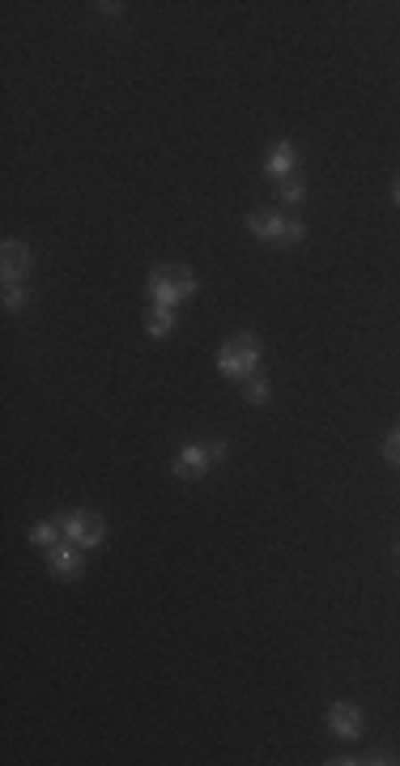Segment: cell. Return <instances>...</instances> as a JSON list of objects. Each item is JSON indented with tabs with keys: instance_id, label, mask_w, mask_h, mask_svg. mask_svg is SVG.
<instances>
[{
	"instance_id": "1",
	"label": "cell",
	"mask_w": 400,
	"mask_h": 766,
	"mask_svg": "<svg viewBox=\"0 0 400 766\" xmlns=\"http://www.w3.org/2000/svg\"><path fill=\"white\" fill-rule=\"evenodd\" d=\"M150 294L153 306H179L196 294V273L184 265H158L150 268Z\"/></svg>"
},
{
	"instance_id": "2",
	"label": "cell",
	"mask_w": 400,
	"mask_h": 766,
	"mask_svg": "<svg viewBox=\"0 0 400 766\" xmlns=\"http://www.w3.org/2000/svg\"><path fill=\"white\" fill-rule=\"evenodd\" d=\"M256 363H260V341H256L251 332L230 337V341L222 345V354H217V371H222L226 379H248V375H256Z\"/></svg>"
},
{
	"instance_id": "3",
	"label": "cell",
	"mask_w": 400,
	"mask_h": 766,
	"mask_svg": "<svg viewBox=\"0 0 400 766\" xmlns=\"http://www.w3.org/2000/svg\"><path fill=\"white\" fill-rule=\"evenodd\" d=\"M248 230L256 234V239H273V243H303V239H306L303 222H286V217H277V213H268V209L251 213Z\"/></svg>"
},
{
	"instance_id": "4",
	"label": "cell",
	"mask_w": 400,
	"mask_h": 766,
	"mask_svg": "<svg viewBox=\"0 0 400 766\" xmlns=\"http://www.w3.org/2000/svg\"><path fill=\"white\" fill-rule=\"evenodd\" d=\"M64 519V536L73 541L77 550H98L102 545V536H107V524H102V516L98 511H69Z\"/></svg>"
},
{
	"instance_id": "5",
	"label": "cell",
	"mask_w": 400,
	"mask_h": 766,
	"mask_svg": "<svg viewBox=\"0 0 400 766\" xmlns=\"http://www.w3.org/2000/svg\"><path fill=\"white\" fill-rule=\"evenodd\" d=\"M26 268H30V248L18 243V239H4V248H0V277H4V286H21Z\"/></svg>"
},
{
	"instance_id": "6",
	"label": "cell",
	"mask_w": 400,
	"mask_h": 766,
	"mask_svg": "<svg viewBox=\"0 0 400 766\" xmlns=\"http://www.w3.org/2000/svg\"><path fill=\"white\" fill-rule=\"evenodd\" d=\"M209 447H200V443H188V447H179V456H175V477L179 481H200L205 473H209Z\"/></svg>"
},
{
	"instance_id": "7",
	"label": "cell",
	"mask_w": 400,
	"mask_h": 766,
	"mask_svg": "<svg viewBox=\"0 0 400 766\" xmlns=\"http://www.w3.org/2000/svg\"><path fill=\"white\" fill-rule=\"evenodd\" d=\"M328 728L341 737V741H358L363 737V711L354 703H332L328 707Z\"/></svg>"
},
{
	"instance_id": "8",
	"label": "cell",
	"mask_w": 400,
	"mask_h": 766,
	"mask_svg": "<svg viewBox=\"0 0 400 766\" xmlns=\"http://www.w3.org/2000/svg\"><path fill=\"white\" fill-rule=\"evenodd\" d=\"M47 566H52L56 579H77V574H81V554H77L73 541H64V545L56 541V545L47 550Z\"/></svg>"
},
{
	"instance_id": "9",
	"label": "cell",
	"mask_w": 400,
	"mask_h": 766,
	"mask_svg": "<svg viewBox=\"0 0 400 766\" xmlns=\"http://www.w3.org/2000/svg\"><path fill=\"white\" fill-rule=\"evenodd\" d=\"M265 171L273 175V179H286V175L298 171V153H294L290 141H277V145H273V153L265 158Z\"/></svg>"
},
{
	"instance_id": "10",
	"label": "cell",
	"mask_w": 400,
	"mask_h": 766,
	"mask_svg": "<svg viewBox=\"0 0 400 766\" xmlns=\"http://www.w3.org/2000/svg\"><path fill=\"white\" fill-rule=\"evenodd\" d=\"M60 533H64V519H43V524H35L30 528V545H38V550H52L60 541Z\"/></svg>"
},
{
	"instance_id": "11",
	"label": "cell",
	"mask_w": 400,
	"mask_h": 766,
	"mask_svg": "<svg viewBox=\"0 0 400 766\" xmlns=\"http://www.w3.org/2000/svg\"><path fill=\"white\" fill-rule=\"evenodd\" d=\"M171 328H175V306H153L150 320H145V332L150 337H167Z\"/></svg>"
},
{
	"instance_id": "12",
	"label": "cell",
	"mask_w": 400,
	"mask_h": 766,
	"mask_svg": "<svg viewBox=\"0 0 400 766\" xmlns=\"http://www.w3.org/2000/svg\"><path fill=\"white\" fill-rule=\"evenodd\" d=\"M303 196H306V183L298 179V171L286 175V179H282V200H286V205H303Z\"/></svg>"
},
{
	"instance_id": "13",
	"label": "cell",
	"mask_w": 400,
	"mask_h": 766,
	"mask_svg": "<svg viewBox=\"0 0 400 766\" xmlns=\"http://www.w3.org/2000/svg\"><path fill=\"white\" fill-rule=\"evenodd\" d=\"M243 396H248L251 404H265L268 401V379H260V375H248V379H243Z\"/></svg>"
},
{
	"instance_id": "14",
	"label": "cell",
	"mask_w": 400,
	"mask_h": 766,
	"mask_svg": "<svg viewBox=\"0 0 400 766\" xmlns=\"http://www.w3.org/2000/svg\"><path fill=\"white\" fill-rule=\"evenodd\" d=\"M21 303H26V289H21V286H4V306L13 311V306H21Z\"/></svg>"
},
{
	"instance_id": "15",
	"label": "cell",
	"mask_w": 400,
	"mask_h": 766,
	"mask_svg": "<svg viewBox=\"0 0 400 766\" xmlns=\"http://www.w3.org/2000/svg\"><path fill=\"white\" fill-rule=\"evenodd\" d=\"M383 456L392 460V464H400V430H396V435H388V443H383Z\"/></svg>"
},
{
	"instance_id": "16",
	"label": "cell",
	"mask_w": 400,
	"mask_h": 766,
	"mask_svg": "<svg viewBox=\"0 0 400 766\" xmlns=\"http://www.w3.org/2000/svg\"><path fill=\"white\" fill-rule=\"evenodd\" d=\"M209 456H213V460L226 456V439H213V443H209Z\"/></svg>"
},
{
	"instance_id": "17",
	"label": "cell",
	"mask_w": 400,
	"mask_h": 766,
	"mask_svg": "<svg viewBox=\"0 0 400 766\" xmlns=\"http://www.w3.org/2000/svg\"><path fill=\"white\" fill-rule=\"evenodd\" d=\"M392 196H396V205H400V179H396V188H392Z\"/></svg>"
}]
</instances>
